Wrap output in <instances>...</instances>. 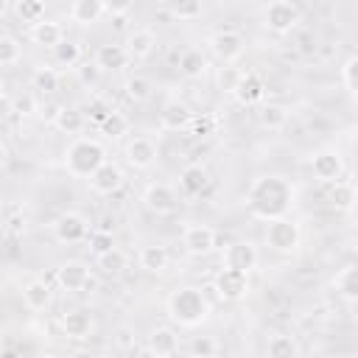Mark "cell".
<instances>
[{"mask_svg":"<svg viewBox=\"0 0 358 358\" xmlns=\"http://www.w3.org/2000/svg\"><path fill=\"white\" fill-rule=\"evenodd\" d=\"M90 235H92L90 221L76 210H67L53 221V238L64 246H81L90 241Z\"/></svg>","mask_w":358,"mask_h":358,"instance_id":"cell-5","label":"cell"},{"mask_svg":"<svg viewBox=\"0 0 358 358\" xmlns=\"http://www.w3.org/2000/svg\"><path fill=\"white\" fill-rule=\"evenodd\" d=\"M6 109H8V112H14V115H20V117H28L31 112H39V106H36V101H34L31 95H22V98H17L14 103L8 101V103H6Z\"/></svg>","mask_w":358,"mask_h":358,"instance_id":"cell-49","label":"cell"},{"mask_svg":"<svg viewBox=\"0 0 358 358\" xmlns=\"http://www.w3.org/2000/svg\"><path fill=\"white\" fill-rule=\"evenodd\" d=\"M95 263H98L101 274H106V277H117V274H123V271L129 268V255H126L123 249L112 246L109 252L98 255V257H95Z\"/></svg>","mask_w":358,"mask_h":358,"instance_id":"cell-29","label":"cell"},{"mask_svg":"<svg viewBox=\"0 0 358 358\" xmlns=\"http://www.w3.org/2000/svg\"><path fill=\"white\" fill-rule=\"evenodd\" d=\"M95 62H98L103 70H123V67L131 62V56H129L126 45H115V42H109V45H101V48H98Z\"/></svg>","mask_w":358,"mask_h":358,"instance_id":"cell-27","label":"cell"},{"mask_svg":"<svg viewBox=\"0 0 358 358\" xmlns=\"http://www.w3.org/2000/svg\"><path fill=\"white\" fill-rule=\"evenodd\" d=\"M112 112H115V106H112L106 98H98V95H95V98H90V101H87V106H84L87 120H90V123H95V126H101Z\"/></svg>","mask_w":358,"mask_h":358,"instance_id":"cell-40","label":"cell"},{"mask_svg":"<svg viewBox=\"0 0 358 358\" xmlns=\"http://www.w3.org/2000/svg\"><path fill=\"white\" fill-rule=\"evenodd\" d=\"M87 182H90L92 193H98V196H112V193H117V190L123 187L126 176H123V168H120L117 162L106 159V162H103Z\"/></svg>","mask_w":358,"mask_h":358,"instance_id":"cell-13","label":"cell"},{"mask_svg":"<svg viewBox=\"0 0 358 358\" xmlns=\"http://www.w3.org/2000/svg\"><path fill=\"white\" fill-rule=\"evenodd\" d=\"M115 347H117L120 352H134V350H137V333H134V327L120 324V327L115 330Z\"/></svg>","mask_w":358,"mask_h":358,"instance_id":"cell-48","label":"cell"},{"mask_svg":"<svg viewBox=\"0 0 358 358\" xmlns=\"http://www.w3.org/2000/svg\"><path fill=\"white\" fill-rule=\"evenodd\" d=\"M62 109H64V106H62V103H56V101H50V103H45V106H39V117H42V123L53 126Z\"/></svg>","mask_w":358,"mask_h":358,"instance_id":"cell-52","label":"cell"},{"mask_svg":"<svg viewBox=\"0 0 358 358\" xmlns=\"http://www.w3.org/2000/svg\"><path fill=\"white\" fill-rule=\"evenodd\" d=\"M126 50L131 59L143 62L148 59L154 50H157V34L151 28H134L129 36H126Z\"/></svg>","mask_w":358,"mask_h":358,"instance_id":"cell-21","label":"cell"},{"mask_svg":"<svg viewBox=\"0 0 358 358\" xmlns=\"http://www.w3.org/2000/svg\"><path fill=\"white\" fill-rule=\"evenodd\" d=\"M145 352L148 355H157V358H171L179 352V336L171 324H157L151 333H148V344H145Z\"/></svg>","mask_w":358,"mask_h":358,"instance_id":"cell-17","label":"cell"},{"mask_svg":"<svg viewBox=\"0 0 358 358\" xmlns=\"http://www.w3.org/2000/svg\"><path fill=\"white\" fill-rule=\"evenodd\" d=\"M31 84H34V90H36L39 95H53V92L59 90V84H62V76H59L56 67H39V70L34 73Z\"/></svg>","mask_w":358,"mask_h":358,"instance_id":"cell-36","label":"cell"},{"mask_svg":"<svg viewBox=\"0 0 358 358\" xmlns=\"http://www.w3.org/2000/svg\"><path fill=\"white\" fill-rule=\"evenodd\" d=\"M182 246L193 257H207L215 249V229L210 224H187L182 232Z\"/></svg>","mask_w":358,"mask_h":358,"instance_id":"cell-10","label":"cell"},{"mask_svg":"<svg viewBox=\"0 0 358 358\" xmlns=\"http://www.w3.org/2000/svg\"><path fill=\"white\" fill-rule=\"evenodd\" d=\"M207 187H210V171H207L204 165L193 162V165H185V168L179 171V193H182L185 199H196V196H201Z\"/></svg>","mask_w":358,"mask_h":358,"instance_id":"cell-18","label":"cell"},{"mask_svg":"<svg viewBox=\"0 0 358 358\" xmlns=\"http://www.w3.org/2000/svg\"><path fill=\"white\" fill-rule=\"evenodd\" d=\"M190 120H193V112H190V106H187L185 101H179V98H171V101L162 106V112H159V126H162L165 131L190 129Z\"/></svg>","mask_w":358,"mask_h":358,"instance_id":"cell-19","label":"cell"},{"mask_svg":"<svg viewBox=\"0 0 358 358\" xmlns=\"http://www.w3.org/2000/svg\"><path fill=\"white\" fill-rule=\"evenodd\" d=\"M59 324H62V333H64L67 338H73V341H84V338H90L92 330H95L92 313H90V310H81V308L64 310L62 319H59Z\"/></svg>","mask_w":358,"mask_h":358,"instance_id":"cell-16","label":"cell"},{"mask_svg":"<svg viewBox=\"0 0 358 358\" xmlns=\"http://www.w3.org/2000/svg\"><path fill=\"white\" fill-rule=\"evenodd\" d=\"M56 282L62 291H70V294H78V291H90L95 285L92 274H90V266L84 260H67L56 268Z\"/></svg>","mask_w":358,"mask_h":358,"instance_id":"cell-7","label":"cell"},{"mask_svg":"<svg viewBox=\"0 0 358 358\" xmlns=\"http://www.w3.org/2000/svg\"><path fill=\"white\" fill-rule=\"evenodd\" d=\"M266 25L274 34H291L299 25V8L291 0H271L266 8Z\"/></svg>","mask_w":358,"mask_h":358,"instance_id":"cell-9","label":"cell"},{"mask_svg":"<svg viewBox=\"0 0 358 358\" xmlns=\"http://www.w3.org/2000/svg\"><path fill=\"white\" fill-rule=\"evenodd\" d=\"M126 162L131 165V168H137V171H145V168H151L154 165V159H157V145H154V140H148V137H131L129 143H126Z\"/></svg>","mask_w":358,"mask_h":358,"instance_id":"cell-20","label":"cell"},{"mask_svg":"<svg viewBox=\"0 0 358 358\" xmlns=\"http://www.w3.org/2000/svg\"><path fill=\"white\" fill-rule=\"evenodd\" d=\"M358 201V187L352 182H344V179H336L330 182V190H327V204L338 213H350Z\"/></svg>","mask_w":358,"mask_h":358,"instance_id":"cell-22","label":"cell"},{"mask_svg":"<svg viewBox=\"0 0 358 358\" xmlns=\"http://www.w3.org/2000/svg\"><path fill=\"white\" fill-rule=\"evenodd\" d=\"M143 204L154 215H171L176 210V204H179V196H176V190L171 185L154 182V185H148L143 190Z\"/></svg>","mask_w":358,"mask_h":358,"instance_id":"cell-11","label":"cell"},{"mask_svg":"<svg viewBox=\"0 0 358 358\" xmlns=\"http://www.w3.org/2000/svg\"><path fill=\"white\" fill-rule=\"evenodd\" d=\"M84 123H87V115H84L81 109H70V106H64V109L59 112V117H56L53 129H56V131H62V134L78 137V134H81V129H84Z\"/></svg>","mask_w":358,"mask_h":358,"instance_id":"cell-32","label":"cell"},{"mask_svg":"<svg viewBox=\"0 0 358 358\" xmlns=\"http://www.w3.org/2000/svg\"><path fill=\"white\" fill-rule=\"evenodd\" d=\"M53 64H56V67H78V64H81V45L64 36V39L53 48Z\"/></svg>","mask_w":358,"mask_h":358,"instance_id":"cell-33","label":"cell"},{"mask_svg":"<svg viewBox=\"0 0 358 358\" xmlns=\"http://www.w3.org/2000/svg\"><path fill=\"white\" fill-rule=\"evenodd\" d=\"M50 299H53V291L45 280H28L22 285V305L28 310H45L50 305Z\"/></svg>","mask_w":358,"mask_h":358,"instance_id":"cell-24","label":"cell"},{"mask_svg":"<svg viewBox=\"0 0 358 358\" xmlns=\"http://www.w3.org/2000/svg\"><path fill=\"white\" fill-rule=\"evenodd\" d=\"M165 8L176 22H193L201 17L204 0H165Z\"/></svg>","mask_w":358,"mask_h":358,"instance_id":"cell-30","label":"cell"},{"mask_svg":"<svg viewBox=\"0 0 358 358\" xmlns=\"http://www.w3.org/2000/svg\"><path fill=\"white\" fill-rule=\"evenodd\" d=\"M95 229H103V232H115V218H112V215H101V218H98V224H95Z\"/></svg>","mask_w":358,"mask_h":358,"instance_id":"cell-53","label":"cell"},{"mask_svg":"<svg viewBox=\"0 0 358 358\" xmlns=\"http://www.w3.org/2000/svg\"><path fill=\"white\" fill-rule=\"evenodd\" d=\"M310 171H313V176H316L322 185H330V182L341 179V173H344V159H341L338 151L322 148V151H316V154L310 157Z\"/></svg>","mask_w":358,"mask_h":358,"instance_id":"cell-12","label":"cell"},{"mask_svg":"<svg viewBox=\"0 0 358 358\" xmlns=\"http://www.w3.org/2000/svg\"><path fill=\"white\" fill-rule=\"evenodd\" d=\"M101 131H103L109 140H120L123 134H129V117H126L120 109H115V112L101 123Z\"/></svg>","mask_w":358,"mask_h":358,"instance_id":"cell-41","label":"cell"},{"mask_svg":"<svg viewBox=\"0 0 358 358\" xmlns=\"http://www.w3.org/2000/svg\"><path fill=\"white\" fill-rule=\"evenodd\" d=\"M22 59V45L17 42V36L3 34L0 36V67H14Z\"/></svg>","mask_w":358,"mask_h":358,"instance_id":"cell-39","label":"cell"},{"mask_svg":"<svg viewBox=\"0 0 358 358\" xmlns=\"http://www.w3.org/2000/svg\"><path fill=\"white\" fill-rule=\"evenodd\" d=\"M257 120H260V126L263 129H282L285 123H288V112H285V106H280V103H263L260 109H257Z\"/></svg>","mask_w":358,"mask_h":358,"instance_id":"cell-37","label":"cell"},{"mask_svg":"<svg viewBox=\"0 0 358 358\" xmlns=\"http://www.w3.org/2000/svg\"><path fill=\"white\" fill-rule=\"evenodd\" d=\"M14 17L20 22L36 25L39 20H45V0H14Z\"/></svg>","mask_w":358,"mask_h":358,"instance_id":"cell-35","label":"cell"},{"mask_svg":"<svg viewBox=\"0 0 358 358\" xmlns=\"http://www.w3.org/2000/svg\"><path fill=\"white\" fill-rule=\"evenodd\" d=\"M232 98H235L241 106H257V103L266 98V81H263V76L255 73V70H243V76H241V81H238Z\"/></svg>","mask_w":358,"mask_h":358,"instance_id":"cell-15","label":"cell"},{"mask_svg":"<svg viewBox=\"0 0 358 358\" xmlns=\"http://www.w3.org/2000/svg\"><path fill=\"white\" fill-rule=\"evenodd\" d=\"M299 352H302V350H299L296 338H294V336H285V333L271 336L268 344H266V355H268V358H291V355H299Z\"/></svg>","mask_w":358,"mask_h":358,"instance_id":"cell-34","label":"cell"},{"mask_svg":"<svg viewBox=\"0 0 358 358\" xmlns=\"http://www.w3.org/2000/svg\"><path fill=\"white\" fill-rule=\"evenodd\" d=\"M210 53L221 62V64H232V62H238L241 56H243V48H246V42H243V34L241 31H235V28H224V31H215L213 36H210Z\"/></svg>","mask_w":358,"mask_h":358,"instance_id":"cell-6","label":"cell"},{"mask_svg":"<svg viewBox=\"0 0 358 358\" xmlns=\"http://www.w3.org/2000/svg\"><path fill=\"white\" fill-rule=\"evenodd\" d=\"M263 241H266V246H268L271 252H277V255H291V252H296V246H299V241H302V232H299V227H296L288 215H282V218L266 221V235H263Z\"/></svg>","mask_w":358,"mask_h":358,"instance_id":"cell-4","label":"cell"},{"mask_svg":"<svg viewBox=\"0 0 358 358\" xmlns=\"http://www.w3.org/2000/svg\"><path fill=\"white\" fill-rule=\"evenodd\" d=\"M333 288L341 299L347 302H358V266H344L336 277H333Z\"/></svg>","mask_w":358,"mask_h":358,"instance_id":"cell-28","label":"cell"},{"mask_svg":"<svg viewBox=\"0 0 358 358\" xmlns=\"http://www.w3.org/2000/svg\"><path fill=\"white\" fill-rule=\"evenodd\" d=\"M6 238H17V235H22L25 232V215L22 213H17V215H6Z\"/></svg>","mask_w":358,"mask_h":358,"instance_id":"cell-51","label":"cell"},{"mask_svg":"<svg viewBox=\"0 0 358 358\" xmlns=\"http://www.w3.org/2000/svg\"><path fill=\"white\" fill-rule=\"evenodd\" d=\"M103 162H106V148L92 137L78 134L64 148V171L73 179H90Z\"/></svg>","mask_w":358,"mask_h":358,"instance_id":"cell-3","label":"cell"},{"mask_svg":"<svg viewBox=\"0 0 358 358\" xmlns=\"http://www.w3.org/2000/svg\"><path fill=\"white\" fill-rule=\"evenodd\" d=\"M213 288H215L218 299H224V302H238V299H243V296H246V291H249V274H246V271H238V268L224 266V268L215 274Z\"/></svg>","mask_w":358,"mask_h":358,"instance_id":"cell-8","label":"cell"},{"mask_svg":"<svg viewBox=\"0 0 358 358\" xmlns=\"http://www.w3.org/2000/svg\"><path fill=\"white\" fill-rule=\"evenodd\" d=\"M341 81H344V87L350 90V95L358 98V56H350V59L344 62V67H341Z\"/></svg>","mask_w":358,"mask_h":358,"instance_id":"cell-46","label":"cell"},{"mask_svg":"<svg viewBox=\"0 0 358 358\" xmlns=\"http://www.w3.org/2000/svg\"><path fill=\"white\" fill-rule=\"evenodd\" d=\"M137 263H140V268L148 271V274H162V271L168 268V263H171V255H168L165 246L151 243V246H143V249H140Z\"/></svg>","mask_w":358,"mask_h":358,"instance_id":"cell-25","label":"cell"},{"mask_svg":"<svg viewBox=\"0 0 358 358\" xmlns=\"http://www.w3.org/2000/svg\"><path fill=\"white\" fill-rule=\"evenodd\" d=\"M215 352H218V341L213 336H196L190 341V355L196 358H213Z\"/></svg>","mask_w":358,"mask_h":358,"instance_id":"cell-45","label":"cell"},{"mask_svg":"<svg viewBox=\"0 0 358 358\" xmlns=\"http://www.w3.org/2000/svg\"><path fill=\"white\" fill-rule=\"evenodd\" d=\"M103 8L109 17H129V11L134 8V0H103Z\"/></svg>","mask_w":358,"mask_h":358,"instance_id":"cell-50","label":"cell"},{"mask_svg":"<svg viewBox=\"0 0 358 358\" xmlns=\"http://www.w3.org/2000/svg\"><path fill=\"white\" fill-rule=\"evenodd\" d=\"M257 260H260V252L252 241H232L224 249V266H229V268L249 274L252 268H257Z\"/></svg>","mask_w":358,"mask_h":358,"instance_id":"cell-14","label":"cell"},{"mask_svg":"<svg viewBox=\"0 0 358 358\" xmlns=\"http://www.w3.org/2000/svg\"><path fill=\"white\" fill-rule=\"evenodd\" d=\"M64 39V28L56 22V20H39L36 25H31V42L34 45H39V48H48V50H53L59 42Z\"/></svg>","mask_w":358,"mask_h":358,"instance_id":"cell-23","label":"cell"},{"mask_svg":"<svg viewBox=\"0 0 358 358\" xmlns=\"http://www.w3.org/2000/svg\"><path fill=\"white\" fill-rule=\"evenodd\" d=\"M76 76H78V81L84 84V87H98V81H101V76H103V67L98 64V62H81L78 67H76Z\"/></svg>","mask_w":358,"mask_h":358,"instance_id":"cell-43","label":"cell"},{"mask_svg":"<svg viewBox=\"0 0 358 358\" xmlns=\"http://www.w3.org/2000/svg\"><path fill=\"white\" fill-rule=\"evenodd\" d=\"M294 204V187L280 173L257 176L246 190V207L257 221H274L288 215Z\"/></svg>","mask_w":358,"mask_h":358,"instance_id":"cell-1","label":"cell"},{"mask_svg":"<svg viewBox=\"0 0 358 358\" xmlns=\"http://www.w3.org/2000/svg\"><path fill=\"white\" fill-rule=\"evenodd\" d=\"M241 76H243V70H238L235 64H224V67L218 70V76H215V84H218L221 92L232 95L235 87H238V81H241Z\"/></svg>","mask_w":358,"mask_h":358,"instance_id":"cell-42","label":"cell"},{"mask_svg":"<svg viewBox=\"0 0 358 358\" xmlns=\"http://www.w3.org/2000/svg\"><path fill=\"white\" fill-rule=\"evenodd\" d=\"M165 310L179 327H199L210 319V299L196 285H179L168 294Z\"/></svg>","mask_w":358,"mask_h":358,"instance_id":"cell-2","label":"cell"},{"mask_svg":"<svg viewBox=\"0 0 358 358\" xmlns=\"http://www.w3.org/2000/svg\"><path fill=\"white\" fill-rule=\"evenodd\" d=\"M90 249H92V255L98 257V255H103V252H109L112 246H115V232H103V229H92V235H90Z\"/></svg>","mask_w":358,"mask_h":358,"instance_id":"cell-47","label":"cell"},{"mask_svg":"<svg viewBox=\"0 0 358 358\" xmlns=\"http://www.w3.org/2000/svg\"><path fill=\"white\" fill-rule=\"evenodd\" d=\"M123 90H126V98L134 101V103H145L151 98V81L145 76H140V73L129 76L126 84H123Z\"/></svg>","mask_w":358,"mask_h":358,"instance_id":"cell-38","label":"cell"},{"mask_svg":"<svg viewBox=\"0 0 358 358\" xmlns=\"http://www.w3.org/2000/svg\"><path fill=\"white\" fill-rule=\"evenodd\" d=\"M103 14H106L103 0H73V6H70V20L76 25H92Z\"/></svg>","mask_w":358,"mask_h":358,"instance_id":"cell-26","label":"cell"},{"mask_svg":"<svg viewBox=\"0 0 358 358\" xmlns=\"http://www.w3.org/2000/svg\"><path fill=\"white\" fill-rule=\"evenodd\" d=\"M215 129H218V117L210 115V112L193 115V120H190V134H196V137H207V134H213Z\"/></svg>","mask_w":358,"mask_h":358,"instance_id":"cell-44","label":"cell"},{"mask_svg":"<svg viewBox=\"0 0 358 358\" xmlns=\"http://www.w3.org/2000/svg\"><path fill=\"white\" fill-rule=\"evenodd\" d=\"M176 70L185 78H201L204 70H207V56L199 48H187V50H182V59H179V67Z\"/></svg>","mask_w":358,"mask_h":358,"instance_id":"cell-31","label":"cell"}]
</instances>
